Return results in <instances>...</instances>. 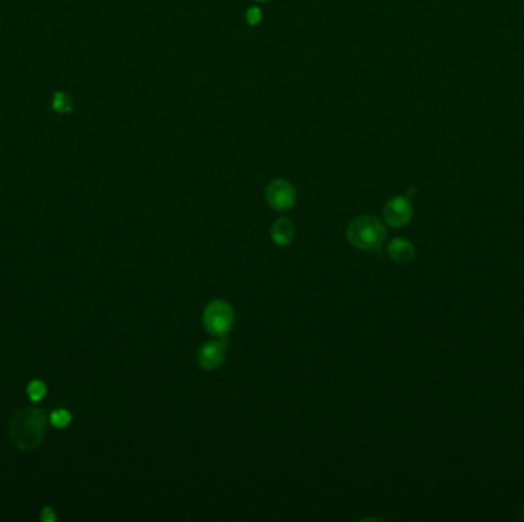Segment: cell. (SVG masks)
Segmentation results:
<instances>
[{
	"mask_svg": "<svg viewBox=\"0 0 524 522\" xmlns=\"http://www.w3.org/2000/svg\"><path fill=\"white\" fill-rule=\"evenodd\" d=\"M388 255L392 260H394V262H397L400 265H405V264H410L411 260L414 259L415 248L410 241L400 239V237H399V239H394V241L390 242Z\"/></svg>",
	"mask_w": 524,
	"mask_h": 522,
	"instance_id": "cell-7",
	"label": "cell"
},
{
	"mask_svg": "<svg viewBox=\"0 0 524 522\" xmlns=\"http://www.w3.org/2000/svg\"><path fill=\"white\" fill-rule=\"evenodd\" d=\"M46 431V417L42 411L25 408L13 417L10 440L20 450H33L42 443Z\"/></svg>",
	"mask_w": 524,
	"mask_h": 522,
	"instance_id": "cell-1",
	"label": "cell"
},
{
	"mask_svg": "<svg viewBox=\"0 0 524 522\" xmlns=\"http://www.w3.org/2000/svg\"><path fill=\"white\" fill-rule=\"evenodd\" d=\"M295 237V226L287 218L277 219L272 227V239L277 245H288Z\"/></svg>",
	"mask_w": 524,
	"mask_h": 522,
	"instance_id": "cell-8",
	"label": "cell"
},
{
	"mask_svg": "<svg viewBox=\"0 0 524 522\" xmlns=\"http://www.w3.org/2000/svg\"><path fill=\"white\" fill-rule=\"evenodd\" d=\"M259 2H265V0H259Z\"/></svg>",
	"mask_w": 524,
	"mask_h": 522,
	"instance_id": "cell-15",
	"label": "cell"
},
{
	"mask_svg": "<svg viewBox=\"0 0 524 522\" xmlns=\"http://www.w3.org/2000/svg\"><path fill=\"white\" fill-rule=\"evenodd\" d=\"M261 19H262V11L259 10L258 6H252V8H249L247 13H245V20H247V23L252 26L258 25Z\"/></svg>",
	"mask_w": 524,
	"mask_h": 522,
	"instance_id": "cell-12",
	"label": "cell"
},
{
	"mask_svg": "<svg viewBox=\"0 0 524 522\" xmlns=\"http://www.w3.org/2000/svg\"><path fill=\"white\" fill-rule=\"evenodd\" d=\"M45 394H46V386H45L43 381L34 380L28 385V395L33 402H40L42 398L45 397Z\"/></svg>",
	"mask_w": 524,
	"mask_h": 522,
	"instance_id": "cell-10",
	"label": "cell"
},
{
	"mask_svg": "<svg viewBox=\"0 0 524 522\" xmlns=\"http://www.w3.org/2000/svg\"><path fill=\"white\" fill-rule=\"evenodd\" d=\"M346 237L354 247L362 251H379L387 237V232L379 219L359 216L346 228Z\"/></svg>",
	"mask_w": 524,
	"mask_h": 522,
	"instance_id": "cell-2",
	"label": "cell"
},
{
	"mask_svg": "<svg viewBox=\"0 0 524 522\" xmlns=\"http://www.w3.org/2000/svg\"><path fill=\"white\" fill-rule=\"evenodd\" d=\"M226 358V342L215 340L206 343L198 352V363L204 370H217Z\"/></svg>",
	"mask_w": 524,
	"mask_h": 522,
	"instance_id": "cell-6",
	"label": "cell"
},
{
	"mask_svg": "<svg viewBox=\"0 0 524 522\" xmlns=\"http://www.w3.org/2000/svg\"><path fill=\"white\" fill-rule=\"evenodd\" d=\"M520 519H521V521H524V509L521 510V515H520Z\"/></svg>",
	"mask_w": 524,
	"mask_h": 522,
	"instance_id": "cell-14",
	"label": "cell"
},
{
	"mask_svg": "<svg viewBox=\"0 0 524 522\" xmlns=\"http://www.w3.org/2000/svg\"><path fill=\"white\" fill-rule=\"evenodd\" d=\"M71 421V413H69L66 409H57L52 412L51 416V425L56 427H66Z\"/></svg>",
	"mask_w": 524,
	"mask_h": 522,
	"instance_id": "cell-11",
	"label": "cell"
},
{
	"mask_svg": "<svg viewBox=\"0 0 524 522\" xmlns=\"http://www.w3.org/2000/svg\"><path fill=\"white\" fill-rule=\"evenodd\" d=\"M268 205L277 212H287L296 203V190L287 180H275L265 190Z\"/></svg>",
	"mask_w": 524,
	"mask_h": 522,
	"instance_id": "cell-4",
	"label": "cell"
},
{
	"mask_svg": "<svg viewBox=\"0 0 524 522\" xmlns=\"http://www.w3.org/2000/svg\"><path fill=\"white\" fill-rule=\"evenodd\" d=\"M52 109L59 113H69L74 109L72 98L68 97L65 92L57 90L52 97Z\"/></svg>",
	"mask_w": 524,
	"mask_h": 522,
	"instance_id": "cell-9",
	"label": "cell"
},
{
	"mask_svg": "<svg viewBox=\"0 0 524 522\" xmlns=\"http://www.w3.org/2000/svg\"><path fill=\"white\" fill-rule=\"evenodd\" d=\"M42 519H43V521H54L56 518H54L52 510H51V509H45V510H43V515H42Z\"/></svg>",
	"mask_w": 524,
	"mask_h": 522,
	"instance_id": "cell-13",
	"label": "cell"
},
{
	"mask_svg": "<svg viewBox=\"0 0 524 522\" xmlns=\"http://www.w3.org/2000/svg\"><path fill=\"white\" fill-rule=\"evenodd\" d=\"M413 205L411 201L405 196H394L385 204L383 218L391 227H403L411 221Z\"/></svg>",
	"mask_w": 524,
	"mask_h": 522,
	"instance_id": "cell-5",
	"label": "cell"
},
{
	"mask_svg": "<svg viewBox=\"0 0 524 522\" xmlns=\"http://www.w3.org/2000/svg\"><path fill=\"white\" fill-rule=\"evenodd\" d=\"M233 320L235 316L232 306L224 301H219V299L218 301H212L204 310L203 322L206 329L212 335L219 337V339H222L232 329Z\"/></svg>",
	"mask_w": 524,
	"mask_h": 522,
	"instance_id": "cell-3",
	"label": "cell"
}]
</instances>
